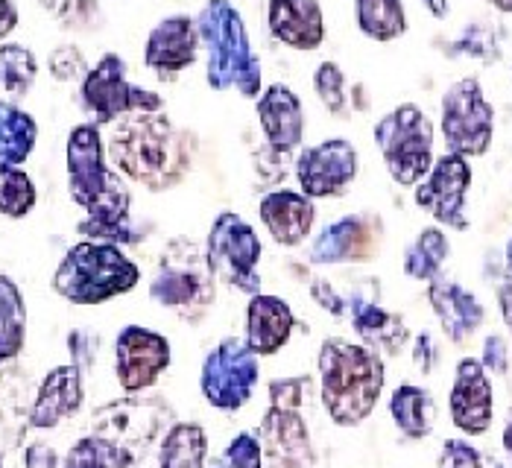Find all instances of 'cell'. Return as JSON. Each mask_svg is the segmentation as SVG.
Masks as SVG:
<instances>
[{
    "mask_svg": "<svg viewBox=\"0 0 512 468\" xmlns=\"http://www.w3.org/2000/svg\"><path fill=\"white\" fill-rule=\"evenodd\" d=\"M226 468H264V454H261V442L252 433H237L235 439L226 445L223 457Z\"/></svg>",
    "mask_w": 512,
    "mask_h": 468,
    "instance_id": "40",
    "label": "cell"
},
{
    "mask_svg": "<svg viewBox=\"0 0 512 468\" xmlns=\"http://www.w3.org/2000/svg\"><path fill=\"white\" fill-rule=\"evenodd\" d=\"M346 316L357 337L363 340V346L375 354H398L410 340L404 319L398 313L381 308L375 299H366L363 293H352L346 299Z\"/></svg>",
    "mask_w": 512,
    "mask_h": 468,
    "instance_id": "26",
    "label": "cell"
},
{
    "mask_svg": "<svg viewBox=\"0 0 512 468\" xmlns=\"http://www.w3.org/2000/svg\"><path fill=\"white\" fill-rule=\"evenodd\" d=\"M305 387H308V378H278L270 384V404L302 410Z\"/></svg>",
    "mask_w": 512,
    "mask_h": 468,
    "instance_id": "44",
    "label": "cell"
},
{
    "mask_svg": "<svg viewBox=\"0 0 512 468\" xmlns=\"http://www.w3.org/2000/svg\"><path fill=\"white\" fill-rule=\"evenodd\" d=\"M357 176V150L346 138H328L316 147L302 150L296 158L299 194L308 199L340 196Z\"/></svg>",
    "mask_w": 512,
    "mask_h": 468,
    "instance_id": "15",
    "label": "cell"
},
{
    "mask_svg": "<svg viewBox=\"0 0 512 468\" xmlns=\"http://www.w3.org/2000/svg\"><path fill=\"white\" fill-rule=\"evenodd\" d=\"M457 50H451V56H472V59H480V62H495L501 59V39L492 27H480L474 24L469 27L457 44Z\"/></svg>",
    "mask_w": 512,
    "mask_h": 468,
    "instance_id": "38",
    "label": "cell"
},
{
    "mask_svg": "<svg viewBox=\"0 0 512 468\" xmlns=\"http://www.w3.org/2000/svg\"><path fill=\"white\" fill-rule=\"evenodd\" d=\"M451 258V243H448V234L442 232L439 226H428L416 234L407 249H404V275L413 278V281H434L442 275L445 261Z\"/></svg>",
    "mask_w": 512,
    "mask_h": 468,
    "instance_id": "31",
    "label": "cell"
},
{
    "mask_svg": "<svg viewBox=\"0 0 512 468\" xmlns=\"http://www.w3.org/2000/svg\"><path fill=\"white\" fill-rule=\"evenodd\" d=\"M413 366H416L422 375H431L436 366H439V346H436L431 331L416 334V343H413Z\"/></svg>",
    "mask_w": 512,
    "mask_h": 468,
    "instance_id": "45",
    "label": "cell"
},
{
    "mask_svg": "<svg viewBox=\"0 0 512 468\" xmlns=\"http://www.w3.org/2000/svg\"><path fill=\"white\" fill-rule=\"evenodd\" d=\"M27 343V302L21 287L0 273V366L12 363Z\"/></svg>",
    "mask_w": 512,
    "mask_h": 468,
    "instance_id": "30",
    "label": "cell"
},
{
    "mask_svg": "<svg viewBox=\"0 0 512 468\" xmlns=\"http://www.w3.org/2000/svg\"><path fill=\"white\" fill-rule=\"evenodd\" d=\"M357 27L366 39L393 41L407 33V15L401 0H357Z\"/></svg>",
    "mask_w": 512,
    "mask_h": 468,
    "instance_id": "32",
    "label": "cell"
},
{
    "mask_svg": "<svg viewBox=\"0 0 512 468\" xmlns=\"http://www.w3.org/2000/svg\"><path fill=\"white\" fill-rule=\"evenodd\" d=\"M390 416H393L395 428L407 439H428L434 433L436 422L434 395L425 387L401 384V387H395L393 398H390Z\"/></svg>",
    "mask_w": 512,
    "mask_h": 468,
    "instance_id": "27",
    "label": "cell"
},
{
    "mask_svg": "<svg viewBox=\"0 0 512 468\" xmlns=\"http://www.w3.org/2000/svg\"><path fill=\"white\" fill-rule=\"evenodd\" d=\"M150 299L167 311L185 316L188 322L205 316L217 299V278L208 267L205 246H199L191 237H173L158 255V270L150 281Z\"/></svg>",
    "mask_w": 512,
    "mask_h": 468,
    "instance_id": "6",
    "label": "cell"
},
{
    "mask_svg": "<svg viewBox=\"0 0 512 468\" xmlns=\"http://www.w3.org/2000/svg\"><path fill=\"white\" fill-rule=\"evenodd\" d=\"M384 223L378 214H346L316 234L308 258L316 267L363 264L378 255Z\"/></svg>",
    "mask_w": 512,
    "mask_h": 468,
    "instance_id": "14",
    "label": "cell"
},
{
    "mask_svg": "<svg viewBox=\"0 0 512 468\" xmlns=\"http://www.w3.org/2000/svg\"><path fill=\"white\" fill-rule=\"evenodd\" d=\"M267 24L281 44L316 50L325 41V15L319 0H267Z\"/></svg>",
    "mask_w": 512,
    "mask_h": 468,
    "instance_id": "25",
    "label": "cell"
},
{
    "mask_svg": "<svg viewBox=\"0 0 512 468\" xmlns=\"http://www.w3.org/2000/svg\"><path fill=\"white\" fill-rule=\"evenodd\" d=\"M501 442H504V454H507V460H510V468H512V419L507 422V428H504Z\"/></svg>",
    "mask_w": 512,
    "mask_h": 468,
    "instance_id": "51",
    "label": "cell"
},
{
    "mask_svg": "<svg viewBox=\"0 0 512 468\" xmlns=\"http://www.w3.org/2000/svg\"><path fill=\"white\" fill-rule=\"evenodd\" d=\"M436 468H486L483 466V454L466 439H445Z\"/></svg>",
    "mask_w": 512,
    "mask_h": 468,
    "instance_id": "42",
    "label": "cell"
},
{
    "mask_svg": "<svg viewBox=\"0 0 512 468\" xmlns=\"http://www.w3.org/2000/svg\"><path fill=\"white\" fill-rule=\"evenodd\" d=\"M492 468H510V466H492Z\"/></svg>",
    "mask_w": 512,
    "mask_h": 468,
    "instance_id": "56",
    "label": "cell"
},
{
    "mask_svg": "<svg viewBox=\"0 0 512 468\" xmlns=\"http://www.w3.org/2000/svg\"><path fill=\"white\" fill-rule=\"evenodd\" d=\"M316 372L325 413L340 428H355L366 422L387 381L381 354L343 337H328L319 346Z\"/></svg>",
    "mask_w": 512,
    "mask_h": 468,
    "instance_id": "3",
    "label": "cell"
},
{
    "mask_svg": "<svg viewBox=\"0 0 512 468\" xmlns=\"http://www.w3.org/2000/svg\"><path fill=\"white\" fill-rule=\"evenodd\" d=\"M39 77V62L24 44H0V91L9 97H27Z\"/></svg>",
    "mask_w": 512,
    "mask_h": 468,
    "instance_id": "34",
    "label": "cell"
},
{
    "mask_svg": "<svg viewBox=\"0 0 512 468\" xmlns=\"http://www.w3.org/2000/svg\"><path fill=\"white\" fill-rule=\"evenodd\" d=\"M194 150V135L179 129L164 112L120 117L106 138V158L115 164V173L153 194H164L188 179Z\"/></svg>",
    "mask_w": 512,
    "mask_h": 468,
    "instance_id": "2",
    "label": "cell"
},
{
    "mask_svg": "<svg viewBox=\"0 0 512 468\" xmlns=\"http://www.w3.org/2000/svg\"><path fill=\"white\" fill-rule=\"evenodd\" d=\"M375 144L401 188H416L434 167V123L413 103L395 106L375 123Z\"/></svg>",
    "mask_w": 512,
    "mask_h": 468,
    "instance_id": "7",
    "label": "cell"
},
{
    "mask_svg": "<svg viewBox=\"0 0 512 468\" xmlns=\"http://www.w3.org/2000/svg\"><path fill=\"white\" fill-rule=\"evenodd\" d=\"M439 126L451 156L477 158L489 153L495 138V109L477 79H457L442 94Z\"/></svg>",
    "mask_w": 512,
    "mask_h": 468,
    "instance_id": "10",
    "label": "cell"
},
{
    "mask_svg": "<svg viewBox=\"0 0 512 468\" xmlns=\"http://www.w3.org/2000/svg\"><path fill=\"white\" fill-rule=\"evenodd\" d=\"M296 328V313L290 311V305L278 296L270 293H258L249 296L246 305V337L243 343L249 346V351H255L258 357H270L278 354L290 343Z\"/></svg>",
    "mask_w": 512,
    "mask_h": 468,
    "instance_id": "23",
    "label": "cell"
},
{
    "mask_svg": "<svg viewBox=\"0 0 512 468\" xmlns=\"http://www.w3.org/2000/svg\"><path fill=\"white\" fill-rule=\"evenodd\" d=\"M65 170L68 194L88 214L77 226V232L97 243H135L138 234L129 223L132 194L123 176L109 167L100 126L79 123L71 129L65 147Z\"/></svg>",
    "mask_w": 512,
    "mask_h": 468,
    "instance_id": "1",
    "label": "cell"
},
{
    "mask_svg": "<svg viewBox=\"0 0 512 468\" xmlns=\"http://www.w3.org/2000/svg\"><path fill=\"white\" fill-rule=\"evenodd\" d=\"M507 267H510V273H512V237H510V243H507Z\"/></svg>",
    "mask_w": 512,
    "mask_h": 468,
    "instance_id": "53",
    "label": "cell"
},
{
    "mask_svg": "<svg viewBox=\"0 0 512 468\" xmlns=\"http://www.w3.org/2000/svg\"><path fill=\"white\" fill-rule=\"evenodd\" d=\"M68 351H71V363L85 375L94 363H97V351H100V334L94 328H74L68 334Z\"/></svg>",
    "mask_w": 512,
    "mask_h": 468,
    "instance_id": "41",
    "label": "cell"
},
{
    "mask_svg": "<svg viewBox=\"0 0 512 468\" xmlns=\"http://www.w3.org/2000/svg\"><path fill=\"white\" fill-rule=\"evenodd\" d=\"M428 302L451 343H466L486 322V311L480 299L469 293L463 284H457L454 278H445V275L434 278L428 284Z\"/></svg>",
    "mask_w": 512,
    "mask_h": 468,
    "instance_id": "22",
    "label": "cell"
},
{
    "mask_svg": "<svg viewBox=\"0 0 512 468\" xmlns=\"http://www.w3.org/2000/svg\"><path fill=\"white\" fill-rule=\"evenodd\" d=\"M199 36L191 15H170L156 24L147 36L144 62L161 82H173L182 77L197 62Z\"/></svg>",
    "mask_w": 512,
    "mask_h": 468,
    "instance_id": "19",
    "label": "cell"
},
{
    "mask_svg": "<svg viewBox=\"0 0 512 468\" xmlns=\"http://www.w3.org/2000/svg\"><path fill=\"white\" fill-rule=\"evenodd\" d=\"M138 264L115 243L79 240L53 273V293L71 305H106L138 287Z\"/></svg>",
    "mask_w": 512,
    "mask_h": 468,
    "instance_id": "5",
    "label": "cell"
},
{
    "mask_svg": "<svg viewBox=\"0 0 512 468\" xmlns=\"http://www.w3.org/2000/svg\"><path fill=\"white\" fill-rule=\"evenodd\" d=\"M311 296H314V302L322 311H328L331 316H346V299L331 287V281L314 278L311 281Z\"/></svg>",
    "mask_w": 512,
    "mask_h": 468,
    "instance_id": "46",
    "label": "cell"
},
{
    "mask_svg": "<svg viewBox=\"0 0 512 468\" xmlns=\"http://www.w3.org/2000/svg\"><path fill=\"white\" fill-rule=\"evenodd\" d=\"M47 71H50V77L56 79V82H77V79L82 82L91 68H88V62H85L79 47L65 44V47H56L47 56Z\"/></svg>",
    "mask_w": 512,
    "mask_h": 468,
    "instance_id": "39",
    "label": "cell"
},
{
    "mask_svg": "<svg viewBox=\"0 0 512 468\" xmlns=\"http://www.w3.org/2000/svg\"><path fill=\"white\" fill-rule=\"evenodd\" d=\"M208 436L199 422H173L158 442V468H205Z\"/></svg>",
    "mask_w": 512,
    "mask_h": 468,
    "instance_id": "29",
    "label": "cell"
},
{
    "mask_svg": "<svg viewBox=\"0 0 512 468\" xmlns=\"http://www.w3.org/2000/svg\"><path fill=\"white\" fill-rule=\"evenodd\" d=\"M135 466V457L129 451H123L120 445L97 436V433H88L77 439L71 445V451L65 454L62 468H132Z\"/></svg>",
    "mask_w": 512,
    "mask_h": 468,
    "instance_id": "33",
    "label": "cell"
},
{
    "mask_svg": "<svg viewBox=\"0 0 512 468\" xmlns=\"http://www.w3.org/2000/svg\"><path fill=\"white\" fill-rule=\"evenodd\" d=\"M39 141V123L12 100H0V164L21 167L33 156Z\"/></svg>",
    "mask_w": 512,
    "mask_h": 468,
    "instance_id": "28",
    "label": "cell"
},
{
    "mask_svg": "<svg viewBox=\"0 0 512 468\" xmlns=\"http://www.w3.org/2000/svg\"><path fill=\"white\" fill-rule=\"evenodd\" d=\"M264 246L258 232L235 211H223L214 217L205 237V258L217 281L235 287L246 296L261 293V264Z\"/></svg>",
    "mask_w": 512,
    "mask_h": 468,
    "instance_id": "9",
    "label": "cell"
},
{
    "mask_svg": "<svg viewBox=\"0 0 512 468\" xmlns=\"http://www.w3.org/2000/svg\"><path fill=\"white\" fill-rule=\"evenodd\" d=\"M39 202L36 182L21 167L0 164V214L9 220H24Z\"/></svg>",
    "mask_w": 512,
    "mask_h": 468,
    "instance_id": "35",
    "label": "cell"
},
{
    "mask_svg": "<svg viewBox=\"0 0 512 468\" xmlns=\"http://www.w3.org/2000/svg\"><path fill=\"white\" fill-rule=\"evenodd\" d=\"M205 468H226L223 460H211V463H205Z\"/></svg>",
    "mask_w": 512,
    "mask_h": 468,
    "instance_id": "54",
    "label": "cell"
},
{
    "mask_svg": "<svg viewBox=\"0 0 512 468\" xmlns=\"http://www.w3.org/2000/svg\"><path fill=\"white\" fill-rule=\"evenodd\" d=\"M197 24L199 47H205V79L214 91H237L246 100L261 97L264 77L246 24L229 0H208Z\"/></svg>",
    "mask_w": 512,
    "mask_h": 468,
    "instance_id": "4",
    "label": "cell"
},
{
    "mask_svg": "<svg viewBox=\"0 0 512 468\" xmlns=\"http://www.w3.org/2000/svg\"><path fill=\"white\" fill-rule=\"evenodd\" d=\"M18 27V9L12 0H0V41Z\"/></svg>",
    "mask_w": 512,
    "mask_h": 468,
    "instance_id": "49",
    "label": "cell"
},
{
    "mask_svg": "<svg viewBox=\"0 0 512 468\" xmlns=\"http://www.w3.org/2000/svg\"><path fill=\"white\" fill-rule=\"evenodd\" d=\"M170 422L173 425V413L164 407V401L156 398H123V401H109L94 413V433L120 445L123 451H129L135 457L138 448L150 445L156 436L150 430L161 433V425Z\"/></svg>",
    "mask_w": 512,
    "mask_h": 468,
    "instance_id": "16",
    "label": "cell"
},
{
    "mask_svg": "<svg viewBox=\"0 0 512 468\" xmlns=\"http://www.w3.org/2000/svg\"><path fill=\"white\" fill-rule=\"evenodd\" d=\"M0 468H6V463H3V454H0Z\"/></svg>",
    "mask_w": 512,
    "mask_h": 468,
    "instance_id": "55",
    "label": "cell"
},
{
    "mask_svg": "<svg viewBox=\"0 0 512 468\" xmlns=\"http://www.w3.org/2000/svg\"><path fill=\"white\" fill-rule=\"evenodd\" d=\"M480 366L498 378H504L510 372V349H507V340L501 334H489L483 340V354H480Z\"/></svg>",
    "mask_w": 512,
    "mask_h": 468,
    "instance_id": "43",
    "label": "cell"
},
{
    "mask_svg": "<svg viewBox=\"0 0 512 468\" xmlns=\"http://www.w3.org/2000/svg\"><path fill=\"white\" fill-rule=\"evenodd\" d=\"M47 15L71 33H97L103 27V9L97 0H41Z\"/></svg>",
    "mask_w": 512,
    "mask_h": 468,
    "instance_id": "36",
    "label": "cell"
},
{
    "mask_svg": "<svg viewBox=\"0 0 512 468\" xmlns=\"http://www.w3.org/2000/svg\"><path fill=\"white\" fill-rule=\"evenodd\" d=\"M472 188V164L469 158L439 156L431 167V173L416 185V205L425 208L439 226L466 232L469 217H466V196Z\"/></svg>",
    "mask_w": 512,
    "mask_h": 468,
    "instance_id": "12",
    "label": "cell"
},
{
    "mask_svg": "<svg viewBox=\"0 0 512 468\" xmlns=\"http://www.w3.org/2000/svg\"><path fill=\"white\" fill-rule=\"evenodd\" d=\"M24 466L27 468H62V457L50 448V445H44V442H36V445H30L27 451H24Z\"/></svg>",
    "mask_w": 512,
    "mask_h": 468,
    "instance_id": "47",
    "label": "cell"
},
{
    "mask_svg": "<svg viewBox=\"0 0 512 468\" xmlns=\"http://www.w3.org/2000/svg\"><path fill=\"white\" fill-rule=\"evenodd\" d=\"M425 6H428V12L434 18H445L448 15V0H425Z\"/></svg>",
    "mask_w": 512,
    "mask_h": 468,
    "instance_id": "50",
    "label": "cell"
},
{
    "mask_svg": "<svg viewBox=\"0 0 512 468\" xmlns=\"http://www.w3.org/2000/svg\"><path fill=\"white\" fill-rule=\"evenodd\" d=\"M448 410L454 428L466 436H483L492 428L495 416V390L489 381V372L480 366L477 357H463L454 369V384L448 395Z\"/></svg>",
    "mask_w": 512,
    "mask_h": 468,
    "instance_id": "18",
    "label": "cell"
},
{
    "mask_svg": "<svg viewBox=\"0 0 512 468\" xmlns=\"http://www.w3.org/2000/svg\"><path fill=\"white\" fill-rule=\"evenodd\" d=\"M261 223L270 232V237L276 240L278 246H299L308 240V234L314 232L316 223V205L314 199H308L299 191H270L261 199L258 205Z\"/></svg>",
    "mask_w": 512,
    "mask_h": 468,
    "instance_id": "24",
    "label": "cell"
},
{
    "mask_svg": "<svg viewBox=\"0 0 512 468\" xmlns=\"http://www.w3.org/2000/svg\"><path fill=\"white\" fill-rule=\"evenodd\" d=\"M85 404V375L74 363H62L41 378L30 407V428L53 430L74 419Z\"/></svg>",
    "mask_w": 512,
    "mask_h": 468,
    "instance_id": "20",
    "label": "cell"
},
{
    "mask_svg": "<svg viewBox=\"0 0 512 468\" xmlns=\"http://www.w3.org/2000/svg\"><path fill=\"white\" fill-rule=\"evenodd\" d=\"M258 378H261L258 354L249 351L240 337H229L220 340L202 360L199 390L214 410L235 413L252 398Z\"/></svg>",
    "mask_w": 512,
    "mask_h": 468,
    "instance_id": "11",
    "label": "cell"
},
{
    "mask_svg": "<svg viewBox=\"0 0 512 468\" xmlns=\"http://www.w3.org/2000/svg\"><path fill=\"white\" fill-rule=\"evenodd\" d=\"M495 299H498V311H501V319L507 325V331L512 334V275L501 278L498 287H495Z\"/></svg>",
    "mask_w": 512,
    "mask_h": 468,
    "instance_id": "48",
    "label": "cell"
},
{
    "mask_svg": "<svg viewBox=\"0 0 512 468\" xmlns=\"http://www.w3.org/2000/svg\"><path fill=\"white\" fill-rule=\"evenodd\" d=\"M170 340L144 325H126L115 340V375L123 392L150 390L170 366Z\"/></svg>",
    "mask_w": 512,
    "mask_h": 468,
    "instance_id": "13",
    "label": "cell"
},
{
    "mask_svg": "<svg viewBox=\"0 0 512 468\" xmlns=\"http://www.w3.org/2000/svg\"><path fill=\"white\" fill-rule=\"evenodd\" d=\"M258 442H261L264 466L316 468L314 439L302 419V410L296 407L270 404L258 428Z\"/></svg>",
    "mask_w": 512,
    "mask_h": 468,
    "instance_id": "17",
    "label": "cell"
},
{
    "mask_svg": "<svg viewBox=\"0 0 512 468\" xmlns=\"http://www.w3.org/2000/svg\"><path fill=\"white\" fill-rule=\"evenodd\" d=\"M492 6H495V9H501V12H510L512 15V0H492Z\"/></svg>",
    "mask_w": 512,
    "mask_h": 468,
    "instance_id": "52",
    "label": "cell"
},
{
    "mask_svg": "<svg viewBox=\"0 0 512 468\" xmlns=\"http://www.w3.org/2000/svg\"><path fill=\"white\" fill-rule=\"evenodd\" d=\"M258 120L267 138V147H273L281 156H290L296 147H302L305 138V112L302 100L293 88L284 82H273L258 97Z\"/></svg>",
    "mask_w": 512,
    "mask_h": 468,
    "instance_id": "21",
    "label": "cell"
},
{
    "mask_svg": "<svg viewBox=\"0 0 512 468\" xmlns=\"http://www.w3.org/2000/svg\"><path fill=\"white\" fill-rule=\"evenodd\" d=\"M79 103L94 117V126H112L126 115H156L164 112V100L156 91L132 85L126 77V62L118 53H106L79 82Z\"/></svg>",
    "mask_w": 512,
    "mask_h": 468,
    "instance_id": "8",
    "label": "cell"
},
{
    "mask_svg": "<svg viewBox=\"0 0 512 468\" xmlns=\"http://www.w3.org/2000/svg\"><path fill=\"white\" fill-rule=\"evenodd\" d=\"M314 91L319 103L334 117H346L352 112V94H349V79L337 62H322L314 71Z\"/></svg>",
    "mask_w": 512,
    "mask_h": 468,
    "instance_id": "37",
    "label": "cell"
}]
</instances>
